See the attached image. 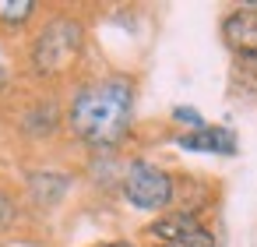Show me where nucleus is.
Masks as SVG:
<instances>
[{
	"instance_id": "3",
	"label": "nucleus",
	"mask_w": 257,
	"mask_h": 247,
	"mask_svg": "<svg viewBox=\"0 0 257 247\" xmlns=\"http://www.w3.org/2000/svg\"><path fill=\"white\" fill-rule=\"evenodd\" d=\"M120 198L145 215H162L169 208L180 205L183 198V173L145 159V155H131L120 166Z\"/></svg>"
},
{
	"instance_id": "15",
	"label": "nucleus",
	"mask_w": 257,
	"mask_h": 247,
	"mask_svg": "<svg viewBox=\"0 0 257 247\" xmlns=\"http://www.w3.org/2000/svg\"><path fill=\"white\" fill-rule=\"evenodd\" d=\"M148 247H166V243H148Z\"/></svg>"
},
{
	"instance_id": "9",
	"label": "nucleus",
	"mask_w": 257,
	"mask_h": 247,
	"mask_svg": "<svg viewBox=\"0 0 257 247\" xmlns=\"http://www.w3.org/2000/svg\"><path fill=\"white\" fill-rule=\"evenodd\" d=\"M43 15L46 4H39V0H0V43L25 39Z\"/></svg>"
},
{
	"instance_id": "11",
	"label": "nucleus",
	"mask_w": 257,
	"mask_h": 247,
	"mask_svg": "<svg viewBox=\"0 0 257 247\" xmlns=\"http://www.w3.org/2000/svg\"><path fill=\"white\" fill-rule=\"evenodd\" d=\"M15 85H18V64L11 60L8 46L0 43V103H8L15 96Z\"/></svg>"
},
{
	"instance_id": "4",
	"label": "nucleus",
	"mask_w": 257,
	"mask_h": 247,
	"mask_svg": "<svg viewBox=\"0 0 257 247\" xmlns=\"http://www.w3.org/2000/svg\"><path fill=\"white\" fill-rule=\"evenodd\" d=\"M11 127L29 145H50L64 134V96L53 89H25L15 96Z\"/></svg>"
},
{
	"instance_id": "1",
	"label": "nucleus",
	"mask_w": 257,
	"mask_h": 247,
	"mask_svg": "<svg viewBox=\"0 0 257 247\" xmlns=\"http://www.w3.org/2000/svg\"><path fill=\"white\" fill-rule=\"evenodd\" d=\"M138 127V78L127 71H95L71 85L64 99V134L88 155L120 152Z\"/></svg>"
},
{
	"instance_id": "10",
	"label": "nucleus",
	"mask_w": 257,
	"mask_h": 247,
	"mask_svg": "<svg viewBox=\"0 0 257 247\" xmlns=\"http://www.w3.org/2000/svg\"><path fill=\"white\" fill-rule=\"evenodd\" d=\"M22 208H25V201H22L18 187H15L8 177H0V236H4V233H11V229L18 226Z\"/></svg>"
},
{
	"instance_id": "2",
	"label": "nucleus",
	"mask_w": 257,
	"mask_h": 247,
	"mask_svg": "<svg viewBox=\"0 0 257 247\" xmlns=\"http://www.w3.org/2000/svg\"><path fill=\"white\" fill-rule=\"evenodd\" d=\"M88 64V22L81 8L46 4V15L25 36L22 71L32 85L60 92V85H74L85 78Z\"/></svg>"
},
{
	"instance_id": "8",
	"label": "nucleus",
	"mask_w": 257,
	"mask_h": 247,
	"mask_svg": "<svg viewBox=\"0 0 257 247\" xmlns=\"http://www.w3.org/2000/svg\"><path fill=\"white\" fill-rule=\"evenodd\" d=\"M180 152H190V155H215V159H229L239 152V138L232 127H222V124H204L197 131H176L169 138Z\"/></svg>"
},
{
	"instance_id": "12",
	"label": "nucleus",
	"mask_w": 257,
	"mask_h": 247,
	"mask_svg": "<svg viewBox=\"0 0 257 247\" xmlns=\"http://www.w3.org/2000/svg\"><path fill=\"white\" fill-rule=\"evenodd\" d=\"M169 120H173L180 131H197V127H204V124H208L194 106H173V110H169Z\"/></svg>"
},
{
	"instance_id": "14",
	"label": "nucleus",
	"mask_w": 257,
	"mask_h": 247,
	"mask_svg": "<svg viewBox=\"0 0 257 247\" xmlns=\"http://www.w3.org/2000/svg\"><path fill=\"white\" fill-rule=\"evenodd\" d=\"M243 74H246V85H250V92L257 96V60H253V64H243Z\"/></svg>"
},
{
	"instance_id": "5",
	"label": "nucleus",
	"mask_w": 257,
	"mask_h": 247,
	"mask_svg": "<svg viewBox=\"0 0 257 247\" xmlns=\"http://www.w3.org/2000/svg\"><path fill=\"white\" fill-rule=\"evenodd\" d=\"M145 240L166 243V247H218L208 212H197V208H169V212L155 215L145 226Z\"/></svg>"
},
{
	"instance_id": "7",
	"label": "nucleus",
	"mask_w": 257,
	"mask_h": 247,
	"mask_svg": "<svg viewBox=\"0 0 257 247\" xmlns=\"http://www.w3.org/2000/svg\"><path fill=\"white\" fill-rule=\"evenodd\" d=\"M71 187H74V177H71L67 170H60V166H32V170L22 177L18 194H22L25 205L50 212V208H57V205L67 201Z\"/></svg>"
},
{
	"instance_id": "13",
	"label": "nucleus",
	"mask_w": 257,
	"mask_h": 247,
	"mask_svg": "<svg viewBox=\"0 0 257 247\" xmlns=\"http://www.w3.org/2000/svg\"><path fill=\"white\" fill-rule=\"evenodd\" d=\"M92 247H141V243H134V240H127V236H113V240H99V243H92Z\"/></svg>"
},
{
	"instance_id": "6",
	"label": "nucleus",
	"mask_w": 257,
	"mask_h": 247,
	"mask_svg": "<svg viewBox=\"0 0 257 247\" xmlns=\"http://www.w3.org/2000/svg\"><path fill=\"white\" fill-rule=\"evenodd\" d=\"M218 36L239 67L253 64L257 60V8L250 0L246 4H229L218 18Z\"/></svg>"
},
{
	"instance_id": "16",
	"label": "nucleus",
	"mask_w": 257,
	"mask_h": 247,
	"mask_svg": "<svg viewBox=\"0 0 257 247\" xmlns=\"http://www.w3.org/2000/svg\"><path fill=\"white\" fill-rule=\"evenodd\" d=\"M0 247H4V243H0Z\"/></svg>"
}]
</instances>
